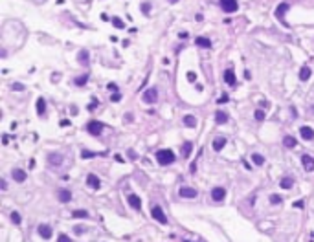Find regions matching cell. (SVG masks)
<instances>
[{
    "label": "cell",
    "instance_id": "25",
    "mask_svg": "<svg viewBox=\"0 0 314 242\" xmlns=\"http://www.w3.org/2000/svg\"><path fill=\"white\" fill-rule=\"evenodd\" d=\"M77 61H79L81 64H88V51H86V50H81V51L77 53Z\"/></svg>",
    "mask_w": 314,
    "mask_h": 242
},
{
    "label": "cell",
    "instance_id": "14",
    "mask_svg": "<svg viewBox=\"0 0 314 242\" xmlns=\"http://www.w3.org/2000/svg\"><path fill=\"white\" fill-rule=\"evenodd\" d=\"M39 235H40L44 240L51 239V228H50V226H46V224H40V226H39Z\"/></svg>",
    "mask_w": 314,
    "mask_h": 242
},
{
    "label": "cell",
    "instance_id": "36",
    "mask_svg": "<svg viewBox=\"0 0 314 242\" xmlns=\"http://www.w3.org/2000/svg\"><path fill=\"white\" fill-rule=\"evenodd\" d=\"M57 242H72V239H70L68 235H64V233H61V235H59V239H57Z\"/></svg>",
    "mask_w": 314,
    "mask_h": 242
},
{
    "label": "cell",
    "instance_id": "13",
    "mask_svg": "<svg viewBox=\"0 0 314 242\" xmlns=\"http://www.w3.org/2000/svg\"><path fill=\"white\" fill-rule=\"evenodd\" d=\"M129 204H131V207H132V209H136V211H140V209H142V200H140V196H138V195H129Z\"/></svg>",
    "mask_w": 314,
    "mask_h": 242
},
{
    "label": "cell",
    "instance_id": "21",
    "mask_svg": "<svg viewBox=\"0 0 314 242\" xmlns=\"http://www.w3.org/2000/svg\"><path fill=\"white\" fill-rule=\"evenodd\" d=\"M311 75H312V72H311L309 66H303V68L300 70V79H301V81H309Z\"/></svg>",
    "mask_w": 314,
    "mask_h": 242
},
{
    "label": "cell",
    "instance_id": "7",
    "mask_svg": "<svg viewBox=\"0 0 314 242\" xmlns=\"http://www.w3.org/2000/svg\"><path fill=\"white\" fill-rule=\"evenodd\" d=\"M224 196H226V189H224V187H213V189H211V198H213L215 202H222Z\"/></svg>",
    "mask_w": 314,
    "mask_h": 242
},
{
    "label": "cell",
    "instance_id": "24",
    "mask_svg": "<svg viewBox=\"0 0 314 242\" xmlns=\"http://www.w3.org/2000/svg\"><path fill=\"white\" fill-rule=\"evenodd\" d=\"M296 138H292V136H285L283 138V145L287 147V149H292V147H296Z\"/></svg>",
    "mask_w": 314,
    "mask_h": 242
},
{
    "label": "cell",
    "instance_id": "17",
    "mask_svg": "<svg viewBox=\"0 0 314 242\" xmlns=\"http://www.w3.org/2000/svg\"><path fill=\"white\" fill-rule=\"evenodd\" d=\"M26 171H22V169H15L13 171V180L15 182H18V184H22V182H26Z\"/></svg>",
    "mask_w": 314,
    "mask_h": 242
},
{
    "label": "cell",
    "instance_id": "15",
    "mask_svg": "<svg viewBox=\"0 0 314 242\" xmlns=\"http://www.w3.org/2000/svg\"><path fill=\"white\" fill-rule=\"evenodd\" d=\"M300 134H301V138L307 140V141L314 140V130L311 128V127H301V128H300Z\"/></svg>",
    "mask_w": 314,
    "mask_h": 242
},
{
    "label": "cell",
    "instance_id": "19",
    "mask_svg": "<svg viewBox=\"0 0 314 242\" xmlns=\"http://www.w3.org/2000/svg\"><path fill=\"white\" fill-rule=\"evenodd\" d=\"M191 151H193V143H191V141H184V143H182V156H184V158H189Z\"/></svg>",
    "mask_w": 314,
    "mask_h": 242
},
{
    "label": "cell",
    "instance_id": "32",
    "mask_svg": "<svg viewBox=\"0 0 314 242\" xmlns=\"http://www.w3.org/2000/svg\"><path fill=\"white\" fill-rule=\"evenodd\" d=\"M281 200H283V198H281L279 195H272V196H270V204H274V206L281 204Z\"/></svg>",
    "mask_w": 314,
    "mask_h": 242
},
{
    "label": "cell",
    "instance_id": "29",
    "mask_svg": "<svg viewBox=\"0 0 314 242\" xmlns=\"http://www.w3.org/2000/svg\"><path fill=\"white\" fill-rule=\"evenodd\" d=\"M86 81H88V73H85V75H79V77H75V79H74V83H75L77 86H83Z\"/></svg>",
    "mask_w": 314,
    "mask_h": 242
},
{
    "label": "cell",
    "instance_id": "26",
    "mask_svg": "<svg viewBox=\"0 0 314 242\" xmlns=\"http://www.w3.org/2000/svg\"><path fill=\"white\" fill-rule=\"evenodd\" d=\"M184 125L186 127H197V117L195 116H184Z\"/></svg>",
    "mask_w": 314,
    "mask_h": 242
},
{
    "label": "cell",
    "instance_id": "12",
    "mask_svg": "<svg viewBox=\"0 0 314 242\" xmlns=\"http://www.w3.org/2000/svg\"><path fill=\"white\" fill-rule=\"evenodd\" d=\"M57 198H59V202H62V204H68V202L72 200V193H70L68 189H59V193H57Z\"/></svg>",
    "mask_w": 314,
    "mask_h": 242
},
{
    "label": "cell",
    "instance_id": "44",
    "mask_svg": "<svg viewBox=\"0 0 314 242\" xmlns=\"http://www.w3.org/2000/svg\"><path fill=\"white\" fill-rule=\"evenodd\" d=\"M171 2H176V0H171Z\"/></svg>",
    "mask_w": 314,
    "mask_h": 242
},
{
    "label": "cell",
    "instance_id": "11",
    "mask_svg": "<svg viewBox=\"0 0 314 242\" xmlns=\"http://www.w3.org/2000/svg\"><path fill=\"white\" fill-rule=\"evenodd\" d=\"M224 81L230 84V86H235V83H237V77H235V72L233 70H224Z\"/></svg>",
    "mask_w": 314,
    "mask_h": 242
},
{
    "label": "cell",
    "instance_id": "42",
    "mask_svg": "<svg viewBox=\"0 0 314 242\" xmlns=\"http://www.w3.org/2000/svg\"><path fill=\"white\" fill-rule=\"evenodd\" d=\"M129 156H131V160H136L138 156H136V152L134 151H129Z\"/></svg>",
    "mask_w": 314,
    "mask_h": 242
},
{
    "label": "cell",
    "instance_id": "20",
    "mask_svg": "<svg viewBox=\"0 0 314 242\" xmlns=\"http://www.w3.org/2000/svg\"><path fill=\"white\" fill-rule=\"evenodd\" d=\"M195 42H197V46H200V48H210V46H211V40H210L208 37H197Z\"/></svg>",
    "mask_w": 314,
    "mask_h": 242
},
{
    "label": "cell",
    "instance_id": "23",
    "mask_svg": "<svg viewBox=\"0 0 314 242\" xmlns=\"http://www.w3.org/2000/svg\"><path fill=\"white\" fill-rule=\"evenodd\" d=\"M215 121H217L219 125L226 123V121H228V114H226V112H222V110H219V112L215 114Z\"/></svg>",
    "mask_w": 314,
    "mask_h": 242
},
{
    "label": "cell",
    "instance_id": "18",
    "mask_svg": "<svg viewBox=\"0 0 314 242\" xmlns=\"http://www.w3.org/2000/svg\"><path fill=\"white\" fill-rule=\"evenodd\" d=\"M48 162H50L51 165H55V167H57V165H61V163H62V156H61V154H57V152H51V154L48 156Z\"/></svg>",
    "mask_w": 314,
    "mask_h": 242
},
{
    "label": "cell",
    "instance_id": "27",
    "mask_svg": "<svg viewBox=\"0 0 314 242\" xmlns=\"http://www.w3.org/2000/svg\"><path fill=\"white\" fill-rule=\"evenodd\" d=\"M279 185H281L283 189H290V187L294 185V180H292L290 176H285V178L281 180V184H279Z\"/></svg>",
    "mask_w": 314,
    "mask_h": 242
},
{
    "label": "cell",
    "instance_id": "6",
    "mask_svg": "<svg viewBox=\"0 0 314 242\" xmlns=\"http://www.w3.org/2000/svg\"><path fill=\"white\" fill-rule=\"evenodd\" d=\"M178 195H180L182 198H195V196H197V189L187 187V185H182L180 191H178Z\"/></svg>",
    "mask_w": 314,
    "mask_h": 242
},
{
    "label": "cell",
    "instance_id": "5",
    "mask_svg": "<svg viewBox=\"0 0 314 242\" xmlns=\"http://www.w3.org/2000/svg\"><path fill=\"white\" fill-rule=\"evenodd\" d=\"M156 99H158V90L156 88H149V90L143 92V101L145 103L153 105V103H156Z\"/></svg>",
    "mask_w": 314,
    "mask_h": 242
},
{
    "label": "cell",
    "instance_id": "28",
    "mask_svg": "<svg viewBox=\"0 0 314 242\" xmlns=\"http://www.w3.org/2000/svg\"><path fill=\"white\" fill-rule=\"evenodd\" d=\"M72 217H74V218H86V217H88V211H85V209H75V211H72Z\"/></svg>",
    "mask_w": 314,
    "mask_h": 242
},
{
    "label": "cell",
    "instance_id": "41",
    "mask_svg": "<svg viewBox=\"0 0 314 242\" xmlns=\"http://www.w3.org/2000/svg\"><path fill=\"white\" fill-rule=\"evenodd\" d=\"M0 187H2V191H6V189H7V184H6V180H0Z\"/></svg>",
    "mask_w": 314,
    "mask_h": 242
},
{
    "label": "cell",
    "instance_id": "40",
    "mask_svg": "<svg viewBox=\"0 0 314 242\" xmlns=\"http://www.w3.org/2000/svg\"><path fill=\"white\" fill-rule=\"evenodd\" d=\"M187 79H189V81H195V79H197V73L189 72V73H187Z\"/></svg>",
    "mask_w": 314,
    "mask_h": 242
},
{
    "label": "cell",
    "instance_id": "31",
    "mask_svg": "<svg viewBox=\"0 0 314 242\" xmlns=\"http://www.w3.org/2000/svg\"><path fill=\"white\" fill-rule=\"evenodd\" d=\"M20 220H22V218H20V213L13 211V213H11V222H13V224H20Z\"/></svg>",
    "mask_w": 314,
    "mask_h": 242
},
{
    "label": "cell",
    "instance_id": "2",
    "mask_svg": "<svg viewBox=\"0 0 314 242\" xmlns=\"http://www.w3.org/2000/svg\"><path fill=\"white\" fill-rule=\"evenodd\" d=\"M151 215H153V218H154L156 222H160V224H167V217H165V213H164V209H162L160 206H153Z\"/></svg>",
    "mask_w": 314,
    "mask_h": 242
},
{
    "label": "cell",
    "instance_id": "38",
    "mask_svg": "<svg viewBox=\"0 0 314 242\" xmlns=\"http://www.w3.org/2000/svg\"><path fill=\"white\" fill-rule=\"evenodd\" d=\"M13 90H17V92H22V90H24V86L17 83V84H13Z\"/></svg>",
    "mask_w": 314,
    "mask_h": 242
},
{
    "label": "cell",
    "instance_id": "16",
    "mask_svg": "<svg viewBox=\"0 0 314 242\" xmlns=\"http://www.w3.org/2000/svg\"><path fill=\"white\" fill-rule=\"evenodd\" d=\"M224 145H226V138L224 136H217L215 140H213V151H222L224 149Z\"/></svg>",
    "mask_w": 314,
    "mask_h": 242
},
{
    "label": "cell",
    "instance_id": "8",
    "mask_svg": "<svg viewBox=\"0 0 314 242\" xmlns=\"http://www.w3.org/2000/svg\"><path fill=\"white\" fill-rule=\"evenodd\" d=\"M289 7H290V6H289L287 2H283V4H279V6L276 7V17H278L283 24H285V18H283V17H285V13L289 11Z\"/></svg>",
    "mask_w": 314,
    "mask_h": 242
},
{
    "label": "cell",
    "instance_id": "33",
    "mask_svg": "<svg viewBox=\"0 0 314 242\" xmlns=\"http://www.w3.org/2000/svg\"><path fill=\"white\" fill-rule=\"evenodd\" d=\"M112 24H114L116 28H119V29H123V28H125V24H123V20H121V18H112Z\"/></svg>",
    "mask_w": 314,
    "mask_h": 242
},
{
    "label": "cell",
    "instance_id": "3",
    "mask_svg": "<svg viewBox=\"0 0 314 242\" xmlns=\"http://www.w3.org/2000/svg\"><path fill=\"white\" fill-rule=\"evenodd\" d=\"M103 123L101 121H90L88 125H86V130H88V134H92V136H99L101 132H103Z\"/></svg>",
    "mask_w": 314,
    "mask_h": 242
},
{
    "label": "cell",
    "instance_id": "39",
    "mask_svg": "<svg viewBox=\"0 0 314 242\" xmlns=\"http://www.w3.org/2000/svg\"><path fill=\"white\" fill-rule=\"evenodd\" d=\"M149 7H151L149 4H143V6H142V11H143V13L147 15V13H149Z\"/></svg>",
    "mask_w": 314,
    "mask_h": 242
},
{
    "label": "cell",
    "instance_id": "43",
    "mask_svg": "<svg viewBox=\"0 0 314 242\" xmlns=\"http://www.w3.org/2000/svg\"><path fill=\"white\" fill-rule=\"evenodd\" d=\"M226 101H228V95H226V94H224V95H222V97H221V99H219V103H226Z\"/></svg>",
    "mask_w": 314,
    "mask_h": 242
},
{
    "label": "cell",
    "instance_id": "22",
    "mask_svg": "<svg viewBox=\"0 0 314 242\" xmlns=\"http://www.w3.org/2000/svg\"><path fill=\"white\" fill-rule=\"evenodd\" d=\"M44 112H46V103H44V99H42V97H39V99H37V114L42 117V116H44Z\"/></svg>",
    "mask_w": 314,
    "mask_h": 242
},
{
    "label": "cell",
    "instance_id": "30",
    "mask_svg": "<svg viewBox=\"0 0 314 242\" xmlns=\"http://www.w3.org/2000/svg\"><path fill=\"white\" fill-rule=\"evenodd\" d=\"M252 160H254V163H255V165H263V163H265V158H263L261 154H257V152H254V154H252Z\"/></svg>",
    "mask_w": 314,
    "mask_h": 242
},
{
    "label": "cell",
    "instance_id": "35",
    "mask_svg": "<svg viewBox=\"0 0 314 242\" xmlns=\"http://www.w3.org/2000/svg\"><path fill=\"white\" fill-rule=\"evenodd\" d=\"M265 116H267V114H265L263 110H255V119H257V121H263Z\"/></svg>",
    "mask_w": 314,
    "mask_h": 242
},
{
    "label": "cell",
    "instance_id": "37",
    "mask_svg": "<svg viewBox=\"0 0 314 242\" xmlns=\"http://www.w3.org/2000/svg\"><path fill=\"white\" fill-rule=\"evenodd\" d=\"M119 99H121V95H119V92H118V94H112V95H110V101H112V103H118Z\"/></svg>",
    "mask_w": 314,
    "mask_h": 242
},
{
    "label": "cell",
    "instance_id": "9",
    "mask_svg": "<svg viewBox=\"0 0 314 242\" xmlns=\"http://www.w3.org/2000/svg\"><path fill=\"white\" fill-rule=\"evenodd\" d=\"M86 185H88V187H92V189H99V187H101V180H99L96 174H92V173H90V174L86 176Z\"/></svg>",
    "mask_w": 314,
    "mask_h": 242
},
{
    "label": "cell",
    "instance_id": "10",
    "mask_svg": "<svg viewBox=\"0 0 314 242\" xmlns=\"http://www.w3.org/2000/svg\"><path fill=\"white\" fill-rule=\"evenodd\" d=\"M301 163H303V167H305V171H314V158L312 156H309V154H303L301 156Z\"/></svg>",
    "mask_w": 314,
    "mask_h": 242
},
{
    "label": "cell",
    "instance_id": "34",
    "mask_svg": "<svg viewBox=\"0 0 314 242\" xmlns=\"http://www.w3.org/2000/svg\"><path fill=\"white\" fill-rule=\"evenodd\" d=\"M81 156H83L85 160H88V158H94V156H96V152H92V151H83V152H81Z\"/></svg>",
    "mask_w": 314,
    "mask_h": 242
},
{
    "label": "cell",
    "instance_id": "1",
    "mask_svg": "<svg viewBox=\"0 0 314 242\" xmlns=\"http://www.w3.org/2000/svg\"><path fill=\"white\" fill-rule=\"evenodd\" d=\"M175 160H176L175 152H173V151H169V149H162V151H158V152H156V162H158L160 165H171Z\"/></svg>",
    "mask_w": 314,
    "mask_h": 242
},
{
    "label": "cell",
    "instance_id": "4",
    "mask_svg": "<svg viewBox=\"0 0 314 242\" xmlns=\"http://www.w3.org/2000/svg\"><path fill=\"white\" fill-rule=\"evenodd\" d=\"M221 7L226 13H235L239 9V4H237V0H221Z\"/></svg>",
    "mask_w": 314,
    "mask_h": 242
}]
</instances>
